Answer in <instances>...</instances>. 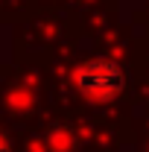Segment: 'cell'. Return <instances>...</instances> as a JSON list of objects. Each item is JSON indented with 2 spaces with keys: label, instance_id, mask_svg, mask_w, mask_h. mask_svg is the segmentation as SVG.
<instances>
[{
  "label": "cell",
  "instance_id": "obj_1",
  "mask_svg": "<svg viewBox=\"0 0 149 152\" xmlns=\"http://www.w3.org/2000/svg\"><path fill=\"white\" fill-rule=\"evenodd\" d=\"M73 85L79 94L96 102H108L114 96L123 94L126 88V73L120 64H114L111 58H91L85 64H79L73 73Z\"/></svg>",
  "mask_w": 149,
  "mask_h": 152
},
{
  "label": "cell",
  "instance_id": "obj_2",
  "mask_svg": "<svg viewBox=\"0 0 149 152\" xmlns=\"http://www.w3.org/2000/svg\"><path fill=\"white\" fill-rule=\"evenodd\" d=\"M0 152H12V146H9V140L0 134Z\"/></svg>",
  "mask_w": 149,
  "mask_h": 152
}]
</instances>
